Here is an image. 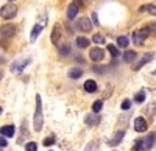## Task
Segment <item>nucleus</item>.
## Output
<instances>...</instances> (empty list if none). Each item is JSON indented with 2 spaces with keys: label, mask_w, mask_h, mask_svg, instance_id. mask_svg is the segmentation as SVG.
Wrapping results in <instances>:
<instances>
[{
  "label": "nucleus",
  "mask_w": 156,
  "mask_h": 151,
  "mask_svg": "<svg viewBox=\"0 0 156 151\" xmlns=\"http://www.w3.org/2000/svg\"><path fill=\"white\" fill-rule=\"evenodd\" d=\"M31 62V58H25V59H17V61H14L11 64V72L14 73V75H19L25 67H27L28 64Z\"/></svg>",
  "instance_id": "4"
},
{
  "label": "nucleus",
  "mask_w": 156,
  "mask_h": 151,
  "mask_svg": "<svg viewBox=\"0 0 156 151\" xmlns=\"http://www.w3.org/2000/svg\"><path fill=\"white\" fill-rule=\"evenodd\" d=\"M154 58V53L153 52H150V53H145L144 56H142V59L139 61V62H136V64H134V67H133V70L134 72H137V70H140L142 67H144L145 64H148V62L151 61Z\"/></svg>",
  "instance_id": "8"
},
{
  "label": "nucleus",
  "mask_w": 156,
  "mask_h": 151,
  "mask_svg": "<svg viewBox=\"0 0 156 151\" xmlns=\"http://www.w3.org/2000/svg\"><path fill=\"white\" fill-rule=\"evenodd\" d=\"M16 132V128H14V125H5V126L0 128V136H3L6 137V139H9V137H12Z\"/></svg>",
  "instance_id": "12"
},
{
  "label": "nucleus",
  "mask_w": 156,
  "mask_h": 151,
  "mask_svg": "<svg viewBox=\"0 0 156 151\" xmlns=\"http://www.w3.org/2000/svg\"><path fill=\"white\" fill-rule=\"evenodd\" d=\"M25 151H37V145L34 142H28L25 145Z\"/></svg>",
  "instance_id": "29"
},
{
  "label": "nucleus",
  "mask_w": 156,
  "mask_h": 151,
  "mask_svg": "<svg viewBox=\"0 0 156 151\" xmlns=\"http://www.w3.org/2000/svg\"><path fill=\"white\" fill-rule=\"evenodd\" d=\"M145 91H140V92H137L136 95H134V101L136 103H144L145 101Z\"/></svg>",
  "instance_id": "23"
},
{
  "label": "nucleus",
  "mask_w": 156,
  "mask_h": 151,
  "mask_svg": "<svg viewBox=\"0 0 156 151\" xmlns=\"http://www.w3.org/2000/svg\"><path fill=\"white\" fill-rule=\"evenodd\" d=\"M125 137V129H122V131H117L111 139H109V142H108V145L109 146H117L120 142H122V139Z\"/></svg>",
  "instance_id": "11"
},
{
  "label": "nucleus",
  "mask_w": 156,
  "mask_h": 151,
  "mask_svg": "<svg viewBox=\"0 0 156 151\" xmlns=\"http://www.w3.org/2000/svg\"><path fill=\"white\" fill-rule=\"evenodd\" d=\"M16 14H17V8H16V5H12L11 2L6 3L5 6H2V9H0V16H2L5 20L14 19Z\"/></svg>",
  "instance_id": "3"
},
{
  "label": "nucleus",
  "mask_w": 156,
  "mask_h": 151,
  "mask_svg": "<svg viewBox=\"0 0 156 151\" xmlns=\"http://www.w3.org/2000/svg\"><path fill=\"white\" fill-rule=\"evenodd\" d=\"M131 151H145V149H144V146H142L140 139H139V140H136V143H134V146L131 148Z\"/></svg>",
  "instance_id": "30"
},
{
  "label": "nucleus",
  "mask_w": 156,
  "mask_h": 151,
  "mask_svg": "<svg viewBox=\"0 0 156 151\" xmlns=\"http://www.w3.org/2000/svg\"><path fill=\"white\" fill-rule=\"evenodd\" d=\"M140 12H144V11H148L150 14L156 16V3H148V5H144V6H140L139 8Z\"/></svg>",
  "instance_id": "19"
},
{
  "label": "nucleus",
  "mask_w": 156,
  "mask_h": 151,
  "mask_svg": "<svg viewBox=\"0 0 156 151\" xmlns=\"http://www.w3.org/2000/svg\"><path fill=\"white\" fill-rule=\"evenodd\" d=\"M3 78V72H0V80H2Z\"/></svg>",
  "instance_id": "37"
},
{
  "label": "nucleus",
  "mask_w": 156,
  "mask_h": 151,
  "mask_svg": "<svg viewBox=\"0 0 156 151\" xmlns=\"http://www.w3.org/2000/svg\"><path fill=\"white\" fill-rule=\"evenodd\" d=\"M92 23H94V25H97V27H98V25H100V22H98V16H97V12H92Z\"/></svg>",
  "instance_id": "35"
},
{
  "label": "nucleus",
  "mask_w": 156,
  "mask_h": 151,
  "mask_svg": "<svg viewBox=\"0 0 156 151\" xmlns=\"http://www.w3.org/2000/svg\"><path fill=\"white\" fill-rule=\"evenodd\" d=\"M89 58L92 59L94 62H100L103 58H105V53H103V50H101V48H98V47H94V48L89 52Z\"/></svg>",
  "instance_id": "10"
},
{
  "label": "nucleus",
  "mask_w": 156,
  "mask_h": 151,
  "mask_svg": "<svg viewBox=\"0 0 156 151\" xmlns=\"http://www.w3.org/2000/svg\"><path fill=\"white\" fill-rule=\"evenodd\" d=\"M0 114H2V106H0Z\"/></svg>",
  "instance_id": "38"
},
{
  "label": "nucleus",
  "mask_w": 156,
  "mask_h": 151,
  "mask_svg": "<svg viewBox=\"0 0 156 151\" xmlns=\"http://www.w3.org/2000/svg\"><path fill=\"white\" fill-rule=\"evenodd\" d=\"M136 58H137V55H136V52H133V50H126V52L123 53V61L125 62H133Z\"/></svg>",
  "instance_id": "20"
},
{
  "label": "nucleus",
  "mask_w": 156,
  "mask_h": 151,
  "mask_svg": "<svg viewBox=\"0 0 156 151\" xmlns=\"http://www.w3.org/2000/svg\"><path fill=\"white\" fill-rule=\"evenodd\" d=\"M128 44H129V41H128V37H126V36H119V37H117V45H119V47L126 48Z\"/></svg>",
  "instance_id": "22"
},
{
  "label": "nucleus",
  "mask_w": 156,
  "mask_h": 151,
  "mask_svg": "<svg viewBox=\"0 0 156 151\" xmlns=\"http://www.w3.org/2000/svg\"><path fill=\"white\" fill-rule=\"evenodd\" d=\"M81 75H83V70L80 67H72L69 70V78H72V80H78Z\"/></svg>",
  "instance_id": "18"
},
{
  "label": "nucleus",
  "mask_w": 156,
  "mask_h": 151,
  "mask_svg": "<svg viewBox=\"0 0 156 151\" xmlns=\"http://www.w3.org/2000/svg\"><path fill=\"white\" fill-rule=\"evenodd\" d=\"M44 125V114H42V101H41V95H36V109H34V117H33V128L36 132L42 129Z\"/></svg>",
  "instance_id": "1"
},
{
  "label": "nucleus",
  "mask_w": 156,
  "mask_h": 151,
  "mask_svg": "<svg viewBox=\"0 0 156 151\" xmlns=\"http://www.w3.org/2000/svg\"><path fill=\"white\" fill-rule=\"evenodd\" d=\"M73 3H75V5L78 6V8H80V6L83 5V0H73Z\"/></svg>",
  "instance_id": "36"
},
{
  "label": "nucleus",
  "mask_w": 156,
  "mask_h": 151,
  "mask_svg": "<svg viewBox=\"0 0 156 151\" xmlns=\"http://www.w3.org/2000/svg\"><path fill=\"white\" fill-rule=\"evenodd\" d=\"M41 31H42V25H41V23H36L34 27H33V30H31V34H30V41H31V42H34V41L37 39V36L41 34Z\"/></svg>",
  "instance_id": "15"
},
{
  "label": "nucleus",
  "mask_w": 156,
  "mask_h": 151,
  "mask_svg": "<svg viewBox=\"0 0 156 151\" xmlns=\"http://www.w3.org/2000/svg\"><path fill=\"white\" fill-rule=\"evenodd\" d=\"M75 44L78 48H86V47H89V39H86L84 36H80V37H76Z\"/></svg>",
  "instance_id": "21"
},
{
  "label": "nucleus",
  "mask_w": 156,
  "mask_h": 151,
  "mask_svg": "<svg viewBox=\"0 0 156 151\" xmlns=\"http://www.w3.org/2000/svg\"><path fill=\"white\" fill-rule=\"evenodd\" d=\"M108 52L112 55V58H117V56H119L120 55V52H119V48H117L115 45H112V44H109L108 45Z\"/></svg>",
  "instance_id": "25"
},
{
  "label": "nucleus",
  "mask_w": 156,
  "mask_h": 151,
  "mask_svg": "<svg viewBox=\"0 0 156 151\" xmlns=\"http://www.w3.org/2000/svg\"><path fill=\"white\" fill-rule=\"evenodd\" d=\"M76 27H78V30L83 31V33H89L90 30H92V22H90L87 17H81L80 20L76 22Z\"/></svg>",
  "instance_id": "7"
},
{
  "label": "nucleus",
  "mask_w": 156,
  "mask_h": 151,
  "mask_svg": "<svg viewBox=\"0 0 156 151\" xmlns=\"http://www.w3.org/2000/svg\"><path fill=\"white\" fill-rule=\"evenodd\" d=\"M8 2H14V0H8Z\"/></svg>",
  "instance_id": "39"
},
{
  "label": "nucleus",
  "mask_w": 156,
  "mask_h": 151,
  "mask_svg": "<svg viewBox=\"0 0 156 151\" xmlns=\"http://www.w3.org/2000/svg\"><path fill=\"white\" fill-rule=\"evenodd\" d=\"M150 34H151V33H150V28H148V27L140 28V30H136V31L133 33V42H134L136 45H142Z\"/></svg>",
  "instance_id": "2"
},
{
  "label": "nucleus",
  "mask_w": 156,
  "mask_h": 151,
  "mask_svg": "<svg viewBox=\"0 0 156 151\" xmlns=\"http://www.w3.org/2000/svg\"><path fill=\"white\" fill-rule=\"evenodd\" d=\"M92 41L95 42V44H98V45H101V44H105V36H103V34H94L92 36Z\"/></svg>",
  "instance_id": "27"
},
{
  "label": "nucleus",
  "mask_w": 156,
  "mask_h": 151,
  "mask_svg": "<svg viewBox=\"0 0 156 151\" xmlns=\"http://www.w3.org/2000/svg\"><path fill=\"white\" fill-rule=\"evenodd\" d=\"M92 70H94L95 73H100V75H101V73H105L106 67H105V66H94V69H92Z\"/></svg>",
  "instance_id": "33"
},
{
  "label": "nucleus",
  "mask_w": 156,
  "mask_h": 151,
  "mask_svg": "<svg viewBox=\"0 0 156 151\" xmlns=\"http://www.w3.org/2000/svg\"><path fill=\"white\" fill-rule=\"evenodd\" d=\"M140 142H142V146H144L145 151L151 149V148L154 146V143H156V132H150L147 137L140 139Z\"/></svg>",
  "instance_id": "6"
},
{
  "label": "nucleus",
  "mask_w": 156,
  "mask_h": 151,
  "mask_svg": "<svg viewBox=\"0 0 156 151\" xmlns=\"http://www.w3.org/2000/svg\"><path fill=\"white\" fill-rule=\"evenodd\" d=\"M84 151H98V142H90L84 148Z\"/></svg>",
  "instance_id": "28"
},
{
  "label": "nucleus",
  "mask_w": 156,
  "mask_h": 151,
  "mask_svg": "<svg viewBox=\"0 0 156 151\" xmlns=\"http://www.w3.org/2000/svg\"><path fill=\"white\" fill-rule=\"evenodd\" d=\"M0 151H2V149H0Z\"/></svg>",
  "instance_id": "40"
},
{
  "label": "nucleus",
  "mask_w": 156,
  "mask_h": 151,
  "mask_svg": "<svg viewBox=\"0 0 156 151\" xmlns=\"http://www.w3.org/2000/svg\"><path fill=\"white\" fill-rule=\"evenodd\" d=\"M120 108H122L123 111H128L129 108H131V100H123L122 105H120Z\"/></svg>",
  "instance_id": "31"
},
{
  "label": "nucleus",
  "mask_w": 156,
  "mask_h": 151,
  "mask_svg": "<svg viewBox=\"0 0 156 151\" xmlns=\"http://www.w3.org/2000/svg\"><path fill=\"white\" fill-rule=\"evenodd\" d=\"M84 123L87 125V126H95V125L100 123V117L98 115H86Z\"/></svg>",
  "instance_id": "17"
},
{
  "label": "nucleus",
  "mask_w": 156,
  "mask_h": 151,
  "mask_svg": "<svg viewBox=\"0 0 156 151\" xmlns=\"http://www.w3.org/2000/svg\"><path fill=\"white\" fill-rule=\"evenodd\" d=\"M14 34H16V27L11 23H6L0 28V37H3V39H9V37H12Z\"/></svg>",
  "instance_id": "5"
},
{
  "label": "nucleus",
  "mask_w": 156,
  "mask_h": 151,
  "mask_svg": "<svg viewBox=\"0 0 156 151\" xmlns=\"http://www.w3.org/2000/svg\"><path fill=\"white\" fill-rule=\"evenodd\" d=\"M6 145H8V140H6V137L0 136V148H5Z\"/></svg>",
  "instance_id": "34"
},
{
  "label": "nucleus",
  "mask_w": 156,
  "mask_h": 151,
  "mask_svg": "<svg viewBox=\"0 0 156 151\" xmlns=\"http://www.w3.org/2000/svg\"><path fill=\"white\" fill-rule=\"evenodd\" d=\"M59 55H61V56H69V55H70V47H69L67 44L61 45V47H59Z\"/></svg>",
  "instance_id": "24"
},
{
  "label": "nucleus",
  "mask_w": 156,
  "mask_h": 151,
  "mask_svg": "<svg viewBox=\"0 0 156 151\" xmlns=\"http://www.w3.org/2000/svg\"><path fill=\"white\" fill-rule=\"evenodd\" d=\"M84 91H86L87 94H94V92L97 91V83H95L94 80H87V81L84 83Z\"/></svg>",
  "instance_id": "16"
},
{
  "label": "nucleus",
  "mask_w": 156,
  "mask_h": 151,
  "mask_svg": "<svg viewBox=\"0 0 156 151\" xmlns=\"http://www.w3.org/2000/svg\"><path fill=\"white\" fill-rule=\"evenodd\" d=\"M147 120L144 117H136L134 118V131L137 132H145L147 131Z\"/></svg>",
  "instance_id": "9"
},
{
  "label": "nucleus",
  "mask_w": 156,
  "mask_h": 151,
  "mask_svg": "<svg viewBox=\"0 0 156 151\" xmlns=\"http://www.w3.org/2000/svg\"><path fill=\"white\" fill-rule=\"evenodd\" d=\"M78 11H80V8H78L75 3H70L69 8H67V19L69 20H73L76 17V14H78Z\"/></svg>",
  "instance_id": "14"
},
{
  "label": "nucleus",
  "mask_w": 156,
  "mask_h": 151,
  "mask_svg": "<svg viewBox=\"0 0 156 151\" xmlns=\"http://www.w3.org/2000/svg\"><path fill=\"white\" fill-rule=\"evenodd\" d=\"M59 39H61V27L56 23L53 27V31H51V42H53L55 45L59 44Z\"/></svg>",
  "instance_id": "13"
},
{
  "label": "nucleus",
  "mask_w": 156,
  "mask_h": 151,
  "mask_svg": "<svg viewBox=\"0 0 156 151\" xmlns=\"http://www.w3.org/2000/svg\"><path fill=\"white\" fill-rule=\"evenodd\" d=\"M101 108H103V101H101V100H97V101H94V105H92L94 114H98V112L101 111Z\"/></svg>",
  "instance_id": "26"
},
{
  "label": "nucleus",
  "mask_w": 156,
  "mask_h": 151,
  "mask_svg": "<svg viewBox=\"0 0 156 151\" xmlns=\"http://www.w3.org/2000/svg\"><path fill=\"white\" fill-rule=\"evenodd\" d=\"M42 143H44L45 146H50V145H53V143H55V137H45Z\"/></svg>",
  "instance_id": "32"
}]
</instances>
